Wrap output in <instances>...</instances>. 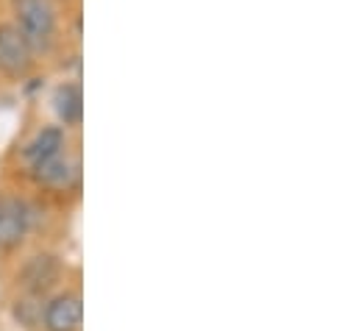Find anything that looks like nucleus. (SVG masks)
Here are the masks:
<instances>
[{"label": "nucleus", "instance_id": "f257e3e1", "mask_svg": "<svg viewBox=\"0 0 359 331\" xmlns=\"http://www.w3.org/2000/svg\"><path fill=\"white\" fill-rule=\"evenodd\" d=\"M14 25L34 53H48L56 42L59 17L53 0H11Z\"/></svg>", "mask_w": 359, "mask_h": 331}, {"label": "nucleus", "instance_id": "f03ea898", "mask_svg": "<svg viewBox=\"0 0 359 331\" xmlns=\"http://www.w3.org/2000/svg\"><path fill=\"white\" fill-rule=\"evenodd\" d=\"M34 65V50L28 48L25 36L17 31L14 22H0V73L8 79L28 76Z\"/></svg>", "mask_w": 359, "mask_h": 331}, {"label": "nucleus", "instance_id": "39448f33", "mask_svg": "<svg viewBox=\"0 0 359 331\" xmlns=\"http://www.w3.org/2000/svg\"><path fill=\"white\" fill-rule=\"evenodd\" d=\"M31 167H34V178L39 184H48V187H67L76 178V173H79L76 165L67 156H62V154L48 156L42 162H34Z\"/></svg>", "mask_w": 359, "mask_h": 331}, {"label": "nucleus", "instance_id": "423d86ee", "mask_svg": "<svg viewBox=\"0 0 359 331\" xmlns=\"http://www.w3.org/2000/svg\"><path fill=\"white\" fill-rule=\"evenodd\" d=\"M81 86L79 83H62L53 95V112L65 126H79L84 106H81Z\"/></svg>", "mask_w": 359, "mask_h": 331}, {"label": "nucleus", "instance_id": "7ed1b4c3", "mask_svg": "<svg viewBox=\"0 0 359 331\" xmlns=\"http://www.w3.org/2000/svg\"><path fill=\"white\" fill-rule=\"evenodd\" d=\"M81 318H84V306L76 292H65L45 306V329L48 331H79Z\"/></svg>", "mask_w": 359, "mask_h": 331}, {"label": "nucleus", "instance_id": "20e7f679", "mask_svg": "<svg viewBox=\"0 0 359 331\" xmlns=\"http://www.w3.org/2000/svg\"><path fill=\"white\" fill-rule=\"evenodd\" d=\"M28 231V215L25 206L14 198L0 201V248H14L22 243Z\"/></svg>", "mask_w": 359, "mask_h": 331}, {"label": "nucleus", "instance_id": "0eeeda50", "mask_svg": "<svg viewBox=\"0 0 359 331\" xmlns=\"http://www.w3.org/2000/svg\"><path fill=\"white\" fill-rule=\"evenodd\" d=\"M62 148H65V131L56 128V126H48V128H42V131L25 145L22 156L34 165V162H42V159H48V156L62 154Z\"/></svg>", "mask_w": 359, "mask_h": 331}]
</instances>
